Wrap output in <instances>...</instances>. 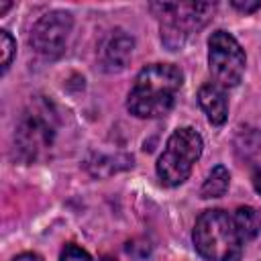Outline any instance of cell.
<instances>
[{
    "label": "cell",
    "mask_w": 261,
    "mask_h": 261,
    "mask_svg": "<svg viewBox=\"0 0 261 261\" xmlns=\"http://www.w3.org/2000/svg\"><path fill=\"white\" fill-rule=\"evenodd\" d=\"M184 73L171 63H151L143 67L128 92L126 108L137 118H159L165 116L181 90Z\"/></svg>",
    "instance_id": "6da1fadb"
},
{
    "label": "cell",
    "mask_w": 261,
    "mask_h": 261,
    "mask_svg": "<svg viewBox=\"0 0 261 261\" xmlns=\"http://www.w3.org/2000/svg\"><path fill=\"white\" fill-rule=\"evenodd\" d=\"M192 241L206 261H241L245 245L232 216L220 208L204 210L196 218Z\"/></svg>",
    "instance_id": "7a4b0ae2"
},
{
    "label": "cell",
    "mask_w": 261,
    "mask_h": 261,
    "mask_svg": "<svg viewBox=\"0 0 261 261\" xmlns=\"http://www.w3.org/2000/svg\"><path fill=\"white\" fill-rule=\"evenodd\" d=\"M157 20L161 41L169 51L181 49L212 18L214 2H153L149 6Z\"/></svg>",
    "instance_id": "3957f363"
},
{
    "label": "cell",
    "mask_w": 261,
    "mask_h": 261,
    "mask_svg": "<svg viewBox=\"0 0 261 261\" xmlns=\"http://www.w3.org/2000/svg\"><path fill=\"white\" fill-rule=\"evenodd\" d=\"M57 135V112L51 102L35 98L22 110L14 130V151L22 163L37 161Z\"/></svg>",
    "instance_id": "277c9868"
},
{
    "label": "cell",
    "mask_w": 261,
    "mask_h": 261,
    "mask_svg": "<svg viewBox=\"0 0 261 261\" xmlns=\"http://www.w3.org/2000/svg\"><path fill=\"white\" fill-rule=\"evenodd\" d=\"M202 149H204V141L196 128L192 126L175 128L169 135L163 153L159 155L155 165L161 184L167 188H175L184 184L190 177L194 163L200 159Z\"/></svg>",
    "instance_id": "5b68a950"
},
{
    "label": "cell",
    "mask_w": 261,
    "mask_h": 261,
    "mask_svg": "<svg viewBox=\"0 0 261 261\" xmlns=\"http://www.w3.org/2000/svg\"><path fill=\"white\" fill-rule=\"evenodd\" d=\"M247 57L241 43L228 31H214L208 39V69L220 88H234L245 73Z\"/></svg>",
    "instance_id": "8992f818"
},
{
    "label": "cell",
    "mask_w": 261,
    "mask_h": 261,
    "mask_svg": "<svg viewBox=\"0 0 261 261\" xmlns=\"http://www.w3.org/2000/svg\"><path fill=\"white\" fill-rule=\"evenodd\" d=\"M71 27L73 18L65 10H51L43 14L31 29L33 49L47 59H57L65 51Z\"/></svg>",
    "instance_id": "52a82bcc"
},
{
    "label": "cell",
    "mask_w": 261,
    "mask_h": 261,
    "mask_svg": "<svg viewBox=\"0 0 261 261\" xmlns=\"http://www.w3.org/2000/svg\"><path fill=\"white\" fill-rule=\"evenodd\" d=\"M135 49V39L126 31H114L102 49V63L106 71H120L126 67Z\"/></svg>",
    "instance_id": "ba28073f"
},
{
    "label": "cell",
    "mask_w": 261,
    "mask_h": 261,
    "mask_svg": "<svg viewBox=\"0 0 261 261\" xmlns=\"http://www.w3.org/2000/svg\"><path fill=\"white\" fill-rule=\"evenodd\" d=\"M198 102L200 108L204 110L206 118L210 124L220 126L226 122L228 118V102H226V94L218 84H204L198 90Z\"/></svg>",
    "instance_id": "9c48e42d"
},
{
    "label": "cell",
    "mask_w": 261,
    "mask_h": 261,
    "mask_svg": "<svg viewBox=\"0 0 261 261\" xmlns=\"http://www.w3.org/2000/svg\"><path fill=\"white\" fill-rule=\"evenodd\" d=\"M232 220H234V226L245 243L253 241L261 232V216L253 206H239Z\"/></svg>",
    "instance_id": "30bf717a"
},
{
    "label": "cell",
    "mask_w": 261,
    "mask_h": 261,
    "mask_svg": "<svg viewBox=\"0 0 261 261\" xmlns=\"http://www.w3.org/2000/svg\"><path fill=\"white\" fill-rule=\"evenodd\" d=\"M228 184H230V173L224 165H216L210 169V173L206 175L202 188H200V196L204 200H210V198H220L224 196V192L228 190Z\"/></svg>",
    "instance_id": "8fae6325"
},
{
    "label": "cell",
    "mask_w": 261,
    "mask_h": 261,
    "mask_svg": "<svg viewBox=\"0 0 261 261\" xmlns=\"http://www.w3.org/2000/svg\"><path fill=\"white\" fill-rule=\"evenodd\" d=\"M0 49H2V73H6L16 51V43L8 31H0Z\"/></svg>",
    "instance_id": "7c38bea8"
},
{
    "label": "cell",
    "mask_w": 261,
    "mask_h": 261,
    "mask_svg": "<svg viewBox=\"0 0 261 261\" xmlns=\"http://www.w3.org/2000/svg\"><path fill=\"white\" fill-rule=\"evenodd\" d=\"M59 261H94V259H92V255L86 249L69 243V245L63 247V251L59 255Z\"/></svg>",
    "instance_id": "4fadbf2b"
},
{
    "label": "cell",
    "mask_w": 261,
    "mask_h": 261,
    "mask_svg": "<svg viewBox=\"0 0 261 261\" xmlns=\"http://www.w3.org/2000/svg\"><path fill=\"white\" fill-rule=\"evenodd\" d=\"M230 6L232 8H237L239 12H255V10H259L261 8V0H255V2H241V0H232L230 2Z\"/></svg>",
    "instance_id": "5bb4252c"
},
{
    "label": "cell",
    "mask_w": 261,
    "mask_h": 261,
    "mask_svg": "<svg viewBox=\"0 0 261 261\" xmlns=\"http://www.w3.org/2000/svg\"><path fill=\"white\" fill-rule=\"evenodd\" d=\"M12 261H43V257H41V255H37V253H31V251H27V253H20V255H16Z\"/></svg>",
    "instance_id": "9a60e30c"
},
{
    "label": "cell",
    "mask_w": 261,
    "mask_h": 261,
    "mask_svg": "<svg viewBox=\"0 0 261 261\" xmlns=\"http://www.w3.org/2000/svg\"><path fill=\"white\" fill-rule=\"evenodd\" d=\"M251 181H253V188L257 194H261V169H255L253 175H251Z\"/></svg>",
    "instance_id": "2e32d148"
},
{
    "label": "cell",
    "mask_w": 261,
    "mask_h": 261,
    "mask_svg": "<svg viewBox=\"0 0 261 261\" xmlns=\"http://www.w3.org/2000/svg\"><path fill=\"white\" fill-rule=\"evenodd\" d=\"M10 6H12V2H4V4H0V16H4V12H6Z\"/></svg>",
    "instance_id": "e0dca14e"
},
{
    "label": "cell",
    "mask_w": 261,
    "mask_h": 261,
    "mask_svg": "<svg viewBox=\"0 0 261 261\" xmlns=\"http://www.w3.org/2000/svg\"><path fill=\"white\" fill-rule=\"evenodd\" d=\"M104 261H112V259H104Z\"/></svg>",
    "instance_id": "ac0fdd59"
}]
</instances>
